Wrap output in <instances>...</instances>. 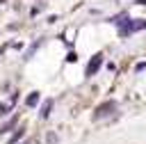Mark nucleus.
I'll return each mask as SVG.
<instances>
[{
  "label": "nucleus",
  "mask_w": 146,
  "mask_h": 144,
  "mask_svg": "<svg viewBox=\"0 0 146 144\" xmlns=\"http://www.w3.org/2000/svg\"><path fill=\"white\" fill-rule=\"evenodd\" d=\"M139 30H146V21H125L123 25H121V30H119V34L121 37H128V34H132V32H139Z\"/></svg>",
  "instance_id": "nucleus-1"
},
{
  "label": "nucleus",
  "mask_w": 146,
  "mask_h": 144,
  "mask_svg": "<svg viewBox=\"0 0 146 144\" xmlns=\"http://www.w3.org/2000/svg\"><path fill=\"white\" fill-rule=\"evenodd\" d=\"M100 64H103V53H96V55L89 59L87 69H84V78H91V75H96V71L100 69Z\"/></svg>",
  "instance_id": "nucleus-2"
},
{
  "label": "nucleus",
  "mask_w": 146,
  "mask_h": 144,
  "mask_svg": "<svg viewBox=\"0 0 146 144\" xmlns=\"http://www.w3.org/2000/svg\"><path fill=\"white\" fill-rule=\"evenodd\" d=\"M110 110H116V103H114V101H107V103H103V105H98V107H96V114H94V119H100V117H107V114H110Z\"/></svg>",
  "instance_id": "nucleus-3"
},
{
  "label": "nucleus",
  "mask_w": 146,
  "mask_h": 144,
  "mask_svg": "<svg viewBox=\"0 0 146 144\" xmlns=\"http://www.w3.org/2000/svg\"><path fill=\"white\" fill-rule=\"evenodd\" d=\"M50 110H52V101L48 98V101L41 105V119H48V117H50Z\"/></svg>",
  "instance_id": "nucleus-4"
},
{
  "label": "nucleus",
  "mask_w": 146,
  "mask_h": 144,
  "mask_svg": "<svg viewBox=\"0 0 146 144\" xmlns=\"http://www.w3.org/2000/svg\"><path fill=\"white\" fill-rule=\"evenodd\" d=\"M25 103H27V105H30V107H34V105H36V103H39V91H32V94H30V96H27V101H25Z\"/></svg>",
  "instance_id": "nucleus-5"
},
{
  "label": "nucleus",
  "mask_w": 146,
  "mask_h": 144,
  "mask_svg": "<svg viewBox=\"0 0 146 144\" xmlns=\"http://www.w3.org/2000/svg\"><path fill=\"white\" fill-rule=\"evenodd\" d=\"M18 137H23V130H18V133H16V135H14V137H11V139H9V142H11V144H14V142H16V139H18Z\"/></svg>",
  "instance_id": "nucleus-6"
},
{
  "label": "nucleus",
  "mask_w": 146,
  "mask_h": 144,
  "mask_svg": "<svg viewBox=\"0 0 146 144\" xmlns=\"http://www.w3.org/2000/svg\"><path fill=\"white\" fill-rule=\"evenodd\" d=\"M144 69H146V64H144V62H141V64H137V66H135V71H144Z\"/></svg>",
  "instance_id": "nucleus-7"
}]
</instances>
